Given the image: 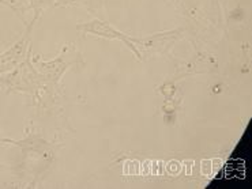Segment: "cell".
I'll list each match as a JSON object with an SVG mask.
<instances>
[{
  "label": "cell",
  "instance_id": "1",
  "mask_svg": "<svg viewBox=\"0 0 252 189\" xmlns=\"http://www.w3.org/2000/svg\"><path fill=\"white\" fill-rule=\"evenodd\" d=\"M32 54L33 51L17 68L0 75V89L4 91V94L21 93L29 95L32 105L44 110L56 102L60 91H55L45 83L41 74L32 63Z\"/></svg>",
  "mask_w": 252,
  "mask_h": 189
},
{
  "label": "cell",
  "instance_id": "2",
  "mask_svg": "<svg viewBox=\"0 0 252 189\" xmlns=\"http://www.w3.org/2000/svg\"><path fill=\"white\" fill-rule=\"evenodd\" d=\"M32 63L48 86L55 91H60V81L65 71L74 65L83 64V57L74 44H65L55 59L44 60L41 54H32Z\"/></svg>",
  "mask_w": 252,
  "mask_h": 189
},
{
  "label": "cell",
  "instance_id": "9",
  "mask_svg": "<svg viewBox=\"0 0 252 189\" xmlns=\"http://www.w3.org/2000/svg\"><path fill=\"white\" fill-rule=\"evenodd\" d=\"M200 171H202V176L205 177H210L213 174V161L211 160H203L200 162Z\"/></svg>",
  "mask_w": 252,
  "mask_h": 189
},
{
  "label": "cell",
  "instance_id": "4",
  "mask_svg": "<svg viewBox=\"0 0 252 189\" xmlns=\"http://www.w3.org/2000/svg\"><path fill=\"white\" fill-rule=\"evenodd\" d=\"M37 18H33L25 27V33L18 38L17 41L12 44L11 47L7 48L4 52L0 54V75L7 74L17 68L21 64L28 54L33 51L32 48V33L34 29V25L37 24Z\"/></svg>",
  "mask_w": 252,
  "mask_h": 189
},
{
  "label": "cell",
  "instance_id": "3",
  "mask_svg": "<svg viewBox=\"0 0 252 189\" xmlns=\"http://www.w3.org/2000/svg\"><path fill=\"white\" fill-rule=\"evenodd\" d=\"M1 143L4 144H11L21 150L22 154V161L24 163L26 161L40 160L42 162L49 163L55 157V146L48 142L47 139L41 135V132L35 128L33 124L28 125L25 131V136L19 140L14 139H1Z\"/></svg>",
  "mask_w": 252,
  "mask_h": 189
},
{
  "label": "cell",
  "instance_id": "5",
  "mask_svg": "<svg viewBox=\"0 0 252 189\" xmlns=\"http://www.w3.org/2000/svg\"><path fill=\"white\" fill-rule=\"evenodd\" d=\"M76 30H79L83 36L85 34H92V36L101 37V38H105V40H118V41H122L136 56V59L142 60L141 54H139L138 48L135 45L134 37L120 31L115 26H112L109 22H106L105 19L94 18L92 21H89V22H85V24L76 25Z\"/></svg>",
  "mask_w": 252,
  "mask_h": 189
},
{
  "label": "cell",
  "instance_id": "8",
  "mask_svg": "<svg viewBox=\"0 0 252 189\" xmlns=\"http://www.w3.org/2000/svg\"><path fill=\"white\" fill-rule=\"evenodd\" d=\"M26 1L29 4L30 10L34 11L33 18L37 19H40L42 12H45V10H48L49 7H53L56 3V0H26Z\"/></svg>",
  "mask_w": 252,
  "mask_h": 189
},
{
  "label": "cell",
  "instance_id": "6",
  "mask_svg": "<svg viewBox=\"0 0 252 189\" xmlns=\"http://www.w3.org/2000/svg\"><path fill=\"white\" fill-rule=\"evenodd\" d=\"M180 38H182V29H176L161 31V33H156V34L142 37V38L134 37V42L141 54L142 61H143L150 56L168 54L170 48L173 47V44H176Z\"/></svg>",
  "mask_w": 252,
  "mask_h": 189
},
{
  "label": "cell",
  "instance_id": "7",
  "mask_svg": "<svg viewBox=\"0 0 252 189\" xmlns=\"http://www.w3.org/2000/svg\"><path fill=\"white\" fill-rule=\"evenodd\" d=\"M0 4L7 7L8 10H11L18 18L24 22L25 26L29 24L28 19H26V14L30 10V7L26 0H0Z\"/></svg>",
  "mask_w": 252,
  "mask_h": 189
}]
</instances>
